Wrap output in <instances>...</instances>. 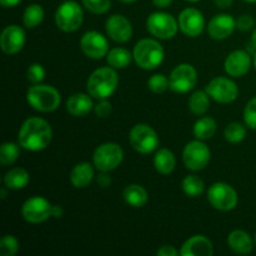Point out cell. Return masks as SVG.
Here are the masks:
<instances>
[{
    "label": "cell",
    "mask_w": 256,
    "mask_h": 256,
    "mask_svg": "<svg viewBox=\"0 0 256 256\" xmlns=\"http://www.w3.org/2000/svg\"><path fill=\"white\" fill-rule=\"evenodd\" d=\"M52 139V126L42 118H30L25 120L18 135L22 148L30 152H40L49 146Z\"/></svg>",
    "instance_id": "cell-1"
},
{
    "label": "cell",
    "mask_w": 256,
    "mask_h": 256,
    "mask_svg": "<svg viewBox=\"0 0 256 256\" xmlns=\"http://www.w3.org/2000/svg\"><path fill=\"white\" fill-rule=\"evenodd\" d=\"M118 82L119 76L114 68H99L88 79L86 89L90 96L95 99H108L116 90Z\"/></svg>",
    "instance_id": "cell-2"
},
{
    "label": "cell",
    "mask_w": 256,
    "mask_h": 256,
    "mask_svg": "<svg viewBox=\"0 0 256 256\" xmlns=\"http://www.w3.org/2000/svg\"><path fill=\"white\" fill-rule=\"evenodd\" d=\"M132 56L138 66L145 70H152L164 60V49L156 40L142 39L134 46Z\"/></svg>",
    "instance_id": "cell-3"
},
{
    "label": "cell",
    "mask_w": 256,
    "mask_h": 256,
    "mask_svg": "<svg viewBox=\"0 0 256 256\" xmlns=\"http://www.w3.org/2000/svg\"><path fill=\"white\" fill-rule=\"evenodd\" d=\"M26 100L32 108L42 112H54L60 105V94L54 86L35 84L26 92Z\"/></svg>",
    "instance_id": "cell-4"
},
{
    "label": "cell",
    "mask_w": 256,
    "mask_h": 256,
    "mask_svg": "<svg viewBox=\"0 0 256 256\" xmlns=\"http://www.w3.org/2000/svg\"><path fill=\"white\" fill-rule=\"evenodd\" d=\"M84 20V12L82 6L74 0H66L62 2L55 12V22L60 30L72 32L79 29Z\"/></svg>",
    "instance_id": "cell-5"
},
{
    "label": "cell",
    "mask_w": 256,
    "mask_h": 256,
    "mask_svg": "<svg viewBox=\"0 0 256 256\" xmlns=\"http://www.w3.org/2000/svg\"><path fill=\"white\" fill-rule=\"evenodd\" d=\"M124 152L122 149L115 142H105L96 148L92 155V162L94 166L99 172H112L116 169L122 162Z\"/></svg>",
    "instance_id": "cell-6"
},
{
    "label": "cell",
    "mask_w": 256,
    "mask_h": 256,
    "mask_svg": "<svg viewBox=\"0 0 256 256\" xmlns=\"http://www.w3.org/2000/svg\"><path fill=\"white\" fill-rule=\"evenodd\" d=\"M132 146L142 154H150L159 146V138L156 132L146 124H136L129 134Z\"/></svg>",
    "instance_id": "cell-7"
},
{
    "label": "cell",
    "mask_w": 256,
    "mask_h": 256,
    "mask_svg": "<svg viewBox=\"0 0 256 256\" xmlns=\"http://www.w3.org/2000/svg\"><path fill=\"white\" fill-rule=\"evenodd\" d=\"M146 28L150 34L159 39H172L176 35L179 22L174 19L172 15L158 12L149 15L146 20Z\"/></svg>",
    "instance_id": "cell-8"
},
{
    "label": "cell",
    "mask_w": 256,
    "mask_h": 256,
    "mask_svg": "<svg viewBox=\"0 0 256 256\" xmlns=\"http://www.w3.org/2000/svg\"><path fill=\"white\" fill-rule=\"evenodd\" d=\"M208 200L216 210L230 212L238 204V194L234 188L225 182H215L208 192Z\"/></svg>",
    "instance_id": "cell-9"
},
{
    "label": "cell",
    "mask_w": 256,
    "mask_h": 256,
    "mask_svg": "<svg viewBox=\"0 0 256 256\" xmlns=\"http://www.w3.org/2000/svg\"><path fill=\"white\" fill-rule=\"evenodd\" d=\"M210 150L200 140H194L186 144L182 152V162H184L185 166L192 172H198V170H202L210 162Z\"/></svg>",
    "instance_id": "cell-10"
},
{
    "label": "cell",
    "mask_w": 256,
    "mask_h": 256,
    "mask_svg": "<svg viewBox=\"0 0 256 256\" xmlns=\"http://www.w3.org/2000/svg\"><path fill=\"white\" fill-rule=\"evenodd\" d=\"M169 82L172 92L185 94L196 85L198 72L192 65L180 64L172 72Z\"/></svg>",
    "instance_id": "cell-11"
},
{
    "label": "cell",
    "mask_w": 256,
    "mask_h": 256,
    "mask_svg": "<svg viewBox=\"0 0 256 256\" xmlns=\"http://www.w3.org/2000/svg\"><path fill=\"white\" fill-rule=\"evenodd\" d=\"M205 92L209 94L212 99H214L218 102H222V104L232 102L238 98V94H239L236 84L232 80L222 76L214 78L208 84Z\"/></svg>",
    "instance_id": "cell-12"
},
{
    "label": "cell",
    "mask_w": 256,
    "mask_h": 256,
    "mask_svg": "<svg viewBox=\"0 0 256 256\" xmlns=\"http://www.w3.org/2000/svg\"><path fill=\"white\" fill-rule=\"evenodd\" d=\"M52 205L42 196H32L22 208V218L30 224H40L52 216Z\"/></svg>",
    "instance_id": "cell-13"
},
{
    "label": "cell",
    "mask_w": 256,
    "mask_h": 256,
    "mask_svg": "<svg viewBox=\"0 0 256 256\" xmlns=\"http://www.w3.org/2000/svg\"><path fill=\"white\" fill-rule=\"evenodd\" d=\"M80 48L88 58L102 59L109 52V42L102 34L98 32H85L80 40Z\"/></svg>",
    "instance_id": "cell-14"
},
{
    "label": "cell",
    "mask_w": 256,
    "mask_h": 256,
    "mask_svg": "<svg viewBox=\"0 0 256 256\" xmlns=\"http://www.w3.org/2000/svg\"><path fill=\"white\" fill-rule=\"evenodd\" d=\"M179 28L185 35L190 38L199 36L205 26L204 15L195 8H188L179 15Z\"/></svg>",
    "instance_id": "cell-15"
},
{
    "label": "cell",
    "mask_w": 256,
    "mask_h": 256,
    "mask_svg": "<svg viewBox=\"0 0 256 256\" xmlns=\"http://www.w3.org/2000/svg\"><path fill=\"white\" fill-rule=\"evenodd\" d=\"M106 34L116 42H126L132 36V22L120 14H114L106 20L105 24Z\"/></svg>",
    "instance_id": "cell-16"
},
{
    "label": "cell",
    "mask_w": 256,
    "mask_h": 256,
    "mask_svg": "<svg viewBox=\"0 0 256 256\" xmlns=\"http://www.w3.org/2000/svg\"><path fill=\"white\" fill-rule=\"evenodd\" d=\"M25 40H26L25 32L19 25H9L2 30L0 36V46L5 54H16L24 48Z\"/></svg>",
    "instance_id": "cell-17"
},
{
    "label": "cell",
    "mask_w": 256,
    "mask_h": 256,
    "mask_svg": "<svg viewBox=\"0 0 256 256\" xmlns=\"http://www.w3.org/2000/svg\"><path fill=\"white\" fill-rule=\"evenodd\" d=\"M250 66H252V58L249 52L245 50H235L228 55L224 65L226 74L234 78L244 76L250 70Z\"/></svg>",
    "instance_id": "cell-18"
},
{
    "label": "cell",
    "mask_w": 256,
    "mask_h": 256,
    "mask_svg": "<svg viewBox=\"0 0 256 256\" xmlns=\"http://www.w3.org/2000/svg\"><path fill=\"white\" fill-rule=\"evenodd\" d=\"M236 28V20L229 14H218L210 20L208 32L215 40H224L234 32Z\"/></svg>",
    "instance_id": "cell-19"
},
{
    "label": "cell",
    "mask_w": 256,
    "mask_h": 256,
    "mask_svg": "<svg viewBox=\"0 0 256 256\" xmlns=\"http://www.w3.org/2000/svg\"><path fill=\"white\" fill-rule=\"evenodd\" d=\"M180 254L182 256H212L214 254V248L206 236L195 235L185 242Z\"/></svg>",
    "instance_id": "cell-20"
},
{
    "label": "cell",
    "mask_w": 256,
    "mask_h": 256,
    "mask_svg": "<svg viewBox=\"0 0 256 256\" xmlns=\"http://www.w3.org/2000/svg\"><path fill=\"white\" fill-rule=\"evenodd\" d=\"M228 245L234 252L240 255L250 254L254 249V242L250 235L242 230H234L228 236Z\"/></svg>",
    "instance_id": "cell-21"
},
{
    "label": "cell",
    "mask_w": 256,
    "mask_h": 256,
    "mask_svg": "<svg viewBox=\"0 0 256 256\" xmlns=\"http://www.w3.org/2000/svg\"><path fill=\"white\" fill-rule=\"evenodd\" d=\"M92 109V100L90 95L76 92L66 100V110L74 116H85Z\"/></svg>",
    "instance_id": "cell-22"
},
{
    "label": "cell",
    "mask_w": 256,
    "mask_h": 256,
    "mask_svg": "<svg viewBox=\"0 0 256 256\" xmlns=\"http://www.w3.org/2000/svg\"><path fill=\"white\" fill-rule=\"evenodd\" d=\"M94 178V168L89 162H80L75 165L70 172V182L78 189L86 188Z\"/></svg>",
    "instance_id": "cell-23"
},
{
    "label": "cell",
    "mask_w": 256,
    "mask_h": 256,
    "mask_svg": "<svg viewBox=\"0 0 256 256\" xmlns=\"http://www.w3.org/2000/svg\"><path fill=\"white\" fill-rule=\"evenodd\" d=\"M122 196L126 204L132 208H142L149 199L146 190L138 184H132L125 188Z\"/></svg>",
    "instance_id": "cell-24"
},
{
    "label": "cell",
    "mask_w": 256,
    "mask_h": 256,
    "mask_svg": "<svg viewBox=\"0 0 256 256\" xmlns=\"http://www.w3.org/2000/svg\"><path fill=\"white\" fill-rule=\"evenodd\" d=\"M30 180L29 172L22 168H14L9 170L4 176V184L8 189L20 190L28 185Z\"/></svg>",
    "instance_id": "cell-25"
},
{
    "label": "cell",
    "mask_w": 256,
    "mask_h": 256,
    "mask_svg": "<svg viewBox=\"0 0 256 256\" xmlns=\"http://www.w3.org/2000/svg\"><path fill=\"white\" fill-rule=\"evenodd\" d=\"M175 165H176V159H175V155L169 149H160L155 154L154 166L160 174H170V172H174Z\"/></svg>",
    "instance_id": "cell-26"
},
{
    "label": "cell",
    "mask_w": 256,
    "mask_h": 256,
    "mask_svg": "<svg viewBox=\"0 0 256 256\" xmlns=\"http://www.w3.org/2000/svg\"><path fill=\"white\" fill-rule=\"evenodd\" d=\"M106 62L114 69H124L132 62V54L124 48H114L108 52Z\"/></svg>",
    "instance_id": "cell-27"
},
{
    "label": "cell",
    "mask_w": 256,
    "mask_h": 256,
    "mask_svg": "<svg viewBox=\"0 0 256 256\" xmlns=\"http://www.w3.org/2000/svg\"><path fill=\"white\" fill-rule=\"evenodd\" d=\"M216 132V122L212 118L205 116L198 120L194 125L195 138L200 140H208Z\"/></svg>",
    "instance_id": "cell-28"
},
{
    "label": "cell",
    "mask_w": 256,
    "mask_h": 256,
    "mask_svg": "<svg viewBox=\"0 0 256 256\" xmlns=\"http://www.w3.org/2000/svg\"><path fill=\"white\" fill-rule=\"evenodd\" d=\"M210 100L209 94L202 90H198L190 96L189 110L195 115H202L209 110Z\"/></svg>",
    "instance_id": "cell-29"
},
{
    "label": "cell",
    "mask_w": 256,
    "mask_h": 256,
    "mask_svg": "<svg viewBox=\"0 0 256 256\" xmlns=\"http://www.w3.org/2000/svg\"><path fill=\"white\" fill-rule=\"evenodd\" d=\"M42 20H44V9L42 5L30 4L25 9L24 15H22V22L26 28L29 29L36 28L38 25L42 24Z\"/></svg>",
    "instance_id": "cell-30"
},
{
    "label": "cell",
    "mask_w": 256,
    "mask_h": 256,
    "mask_svg": "<svg viewBox=\"0 0 256 256\" xmlns=\"http://www.w3.org/2000/svg\"><path fill=\"white\" fill-rule=\"evenodd\" d=\"M205 189V184L199 176L196 175H188L184 180H182V190L189 196L195 198L199 196Z\"/></svg>",
    "instance_id": "cell-31"
},
{
    "label": "cell",
    "mask_w": 256,
    "mask_h": 256,
    "mask_svg": "<svg viewBox=\"0 0 256 256\" xmlns=\"http://www.w3.org/2000/svg\"><path fill=\"white\" fill-rule=\"evenodd\" d=\"M18 156H19V145L15 142H8L0 146V162L4 166L16 162Z\"/></svg>",
    "instance_id": "cell-32"
},
{
    "label": "cell",
    "mask_w": 256,
    "mask_h": 256,
    "mask_svg": "<svg viewBox=\"0 0 256 256\" xmlns=\"http://www.w3.org/2000/svg\"><path fill=\"white\" fill-rule=\"evenodd\" d=\"M224 136L229 142L238 144V142H242L245 139V136H246V129L240 122H230L225 128Z\"/></svg>",
    "instance_id": "cell-33"
},
{
    "label": "cell",
    "mask_w": 256,
    "mask_h": 256,
    "mask_svg": "<svg viewBox=\"0 0 256 256\" xmlns=\"http://www.w3.org/2000/svg\"><path fill=\"white\" fill-rule=\"evenodd\" d=\"M19 252V242L12 235H5L0 240V254L2 256H14Z\"/></svg>",
    "instance_id": "cell-34"
},
{
    "label": "cell",
    "mask_w": 256,
    "mask_h": 256,
    "mask_svg": "<svg viewBox=\"0 0 256 256\" xmlns=\"http://www.w3.org/2000/svg\"><path fill=\"white\" fill-rule=\"evenodd\" d=\"M148 86L152 92L156 94H162L168 88H170V82L165 75L162 74H155L148 82Z\"/></svg>",
    "instance_id": "cell-35"
},
{
    "label": "cell",
    "mask_w": 256,
    "mask_h": 256,
    "mask_svg": "<svg viewBox=\"0 0 256 256\" xmlns=\"http://www.w3.org/2000/svg\"><path fill=\"white\" fill-rule=\"evenodd\" d=\"M84 6L94 14H104L112 6V0H82Z\"/></svg>",
    "instance_id": "cell-36"
},
{
    "label": "cell",
    "mask_w": 256,
    "mask_h": 256,
    "mask_svg": "<svg viewBox=\"0 0 256 256\" xmlns=\"http://www.w3.org/2000/svg\"><path fill=\"white\" fill-rule=\"evenodd\" d=\"M244 120L250 129L256 130V96L252 98L245 106Z\"/></svg>",
    "instance_id": "cell-37"
},
{
    "label": "cell",
    "mask_w": 256,
    "mask_h": 256,
    "mask_svg": "<svg viewBox=\"0 0 256 256\" xmlns=\"http://www.w3.org/2000/svg\"><path fill=\"white\" fill-rule=\"evenodd\" d=\"M26 76H28V80L32 82V84H40V82L45 79L44 66L40 64L30 65L29 69H28Z\"/></svg>",
    "instance_id": "cell-38"
},
{
    "label": "cell",
    "mask_w": 256,
    "mask_h": 256,
    "mask_svg": "<svg viewBox=\"0 0 256 256\" xmlns=\"http://www.w3.org/2000/svg\"><path fill=\"white\" fill-rule=\"evenodd\" d=\"M112 104L106 99H100L95 106V114L99 118H108L112 114Z\"/></svg>",
    "instance_id": "cell-39"
},
{
    "label": "cell",
    "mask_w": 256,
    "mask_h": 256,
    "mask_svg": "<svg viewBox=\"0 0 256 256\" xmlns=\"http://www.w3.org/2000/svg\"><path fill=\"white\" fill-rule=\"evenodd\" d=\"M254 24V18L250 16V15H242V16L236 20V28L239 30H242V32H248V30L252 29Z\"/></svg>",
    "instance_id": "cell-40"
},
{
    "label": "cell",
    "mask_w": 256,
    "mask_h": 256,
    "mask_svg": "<svg viewBox=\"0 0 256 256\" xmlns=\"http://www.w3.org/2000/svg\"><path fill=\"white\" fill-rule=\"evenodd\" d=\"M158 256H178V250L172 245H162L156 252Z\"/></svg>",
    "instance_id": "cell-41"
},
{
    "label": "cell",
    "mask_w": 256,
    "mask_h": 256,
    "mask_svg": "<svg viewBox=\"0 0 256 256\" xmlns=\"http://www.w3.org/2000/svg\"><path fill=\"white\" fill-rule=\"evenodd\" d=\"M98 184L102 188H106L112 184V178L106 174L105 172H102V174L98 176Z\"/></svg>",
    "instance_id": "cell-42"
},
{
    "label": "cell",
    "mask_w": 256,
    "mask_h": 256,
    "mask_svg": "<svg viewBox=\"0 0 256 256\" xmlns=\"http://www.w3.org/2000/svg\"><path fill=\"white\" fill-rule=\"evenodd\" d=\"M64 214V210H62V206L59 205H52V216L55 218V219H60Z\"/></svg>",
    "instance_id": "cell-43"
},
{
    "label": "cell",
    "mask_w": 256,
    "mask_h": 256,
    "mask_svg": "<svg viewBox=\"0 0 256 256\" xmlns=\"http://www.w3.org/2000/svg\"><path fill=\"white\" fill-rule=\"evenodd\" d=\"M172 2H174V0H152V4L156 8L162 9V8H168L169 5H172Z\"/></svg>",
    "instance_id": "cell-44"
},
{
    "label": "cell",
    "mask_w": 256,
    "mask_h": 256,
    "mask_svg": "<svg viewBox=\"0 0 256 256\" xmlns=\"http://www.w3.org/2000/svg\"><path fill=\"white\" fill-rule=\"evenodd\" d=\"M232 2H234V0H215V4H216V6L220 8V9H228V8L232 6Z\"/></svg>",
    "instance_id": "cell-45"
},
{
    "label": "cell",
    "mask_w": 256,
    "mask_h": 256,
    "mask_svg": "<svg viewBox=\"0 0 256 256\" xmlns=\"http://www.w3.org/2000/svg\"><path fill=\"white\" fill-rule=\"evenodd\" d=\"M20 2H22V0H0V4L4 8H14Z\"/></svg>",
    "instance_id": "cell-46"
},
{
    "label": "cell",
    "mask_w": 256,
    "mask_h": 256,
    "mask_svg": "<svg viewBox=\"0 0 256 256\" xmlns=\"http://www.w3.org/2000/svg\"><path fill=\"white\" fill-rule=\"evenodd\" d=\"M252 44H254L255 46H256V28H255L254 32H252Z\"/></svg>",
    "instance_id": "cell-47"
},
{
    "label": "cell",
    "mask_w": 256,
    "mask_h": 256,
    "mask_svg": "<svg viewBox=\"0 0 256 256\" xmlns=\"http://www.w3.org/2000/svg\"><path fill=\"white\" fill-rule=\"evenodd\" d=\"M5 198H6V190H5V189H2V199L4 200Z\"/></svg>",
    "instance_id": "cell-48"
},
{
    "label": "cell",
    "mask_w": 256,
    "mask_h": 256,
    "mask_svg": "<svg viewBox=\"0 0 256 256\" xmlns=\"http://www.w3.org/2000/svg\"><path fill=\"white\" fill-rule=\"evenodd\" d=\"M122 2H125V4H129V2H136V0H120Z\"/></svg>",
    "instance_id": "cell-49"
},
{
    "label": "cell",
    "mask_w": 256,
    "mask_h": 256,
    "mask_svg": "<svg viewBox=\"0 0 256 256\" xmlns=\"http://www.w3.org/2000/svg\"><path fill=\"white\" fill-rule=\"evenodd\" d=\"M244 2H256V0H244Z\"/></svg>",
    "instance_id": "cell-50"
},
{
    "label": "cell",
    "mask_w": 256,
    "mask_h": 256,
    "mask_svg": "<svg viewBox=\"0 0 256 256\" xmlns=\"http://www.w3.org/2000/svg\"><path fill=\"white\" fill-rule=\"evenodd\" d=\"M254 65H255V69H256V52L254 54Z\"/></svg>",
    "instance_id": "cell-51"
},
{
    "label": "cell",
    "mask_w": 256,
    "mask_h": 256,
    "mask_svg": "<svg viewBox=\"0 0 256 256\" xmlns=\"http://www.w3.org/2000/svg\"><path fill=\"white\" fill-rule=\"evenodd\" d=\"M186 2H200V0H186Z\"/></svg>",
    "instance_id": "cell-52"
},
{
    "label": "cell",
    "mask_w": 256,
    "mask_h": 256,
    "mask_svg": "<svg viewBox=\"0 0 256 256\" xmlns=\"http://www.w3.org/2000/svg\"><path fill=\"white\" fill-rule=\"evenodd\" d=\"M255 245H256V234H255Z\"/></svg>",
    "instance_id": "cell-53"
}]
</instances>
